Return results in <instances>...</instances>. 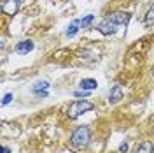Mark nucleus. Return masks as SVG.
<instances>
[{"label": "nucleus", "instance_id": "obj_10", "mask_svg": "<svg viewBox=\"0 0 154 153\" xmlns=\"http://www.w3.org/2000/svg\"><path fill=\"white\" fill-rule=\"evenodd\" d=\"M79 28H81V19H74L70 25H68V28H67V37L68 39H72V37H75V34L79 32Z\"/></svg>", "mask_w": 154, "mask_h": 153}, {"label": "nucleus", "instance_id": "obj_8", "mask_svg": "<svg viewBox=\"0 0 154 153\" xmlns=\"http://www.w3.org/2000/svg\"><path fill=\"white\" fill-rule=\"evenodd\" d=\"M81 90H86V92H91V90H96L98 88V81L93 79V77H84V79H81Z\"/></svg>", "mask_w": 154, "mask_h": 153}, {"label": "nucleus", "instance_id": "obj_13", "mask_svg": "<svg viewBox=\"0 0 154 153\" xmlns=\"http://www.w3.org/2000/svg\"><path fill=\"white\" fill-rule=\"evenodd\" d=\"M12 99H14V95H12V93H5V95H4V99H2V106H7Z\"/></svg>", "mask_w": 154, "mask_h": 153}, {"label": "nucleus", "instance_id": "obj_15", "mask_svg": "<svg viewBox=\"0 0 154 153\" xmlns=\"http://www.w3.org/2000/svg\"><path fill=\"white\" fill-rule=\"evenodd\" d=\"M119 151H121V153H126V151H128V143H123V144H121V146H119Z\"/></svg>", "mask_w": 154, "mask_h": 153}, {"label": "nucleus", "instance_id": "obj_12", "mask_svg": "<svg viewBox=\"0 0 154 153\" xmlns=\"http://www.w3.org/2000/svg\"><path fill=\"white\" fill-rule=\"evenodd\" d=\"M93 21H95V16H93V14H88L86 18L81 19V28H88V27H89Z\"/></svg>", "mask_w": 154, "mask_h": 153}, {"label": "nucleus", "instance_id": "obj_11", "mask_svg": "<svg viewBox=\"0 0 154 153\" xmlns=\"http://www.w3.org/2000/svg\"><path fill=\"white\" fill-rule=\"evenodd\" d=\"M144 23H145V27H154V2L151 4V7H149L147 12H145Z\"/></svg>", "mask_w": 154, "mask_h": 153}, {"label": "nucleus", "instance_id": "obj_3", "mask_svg": "<svg viewBox=\"0 0 154 153\" xmlns=\"http://www.w3.org/2000/svg\"><path fill=\"white\" fill-rule=\"evenodd\" d=\"M96 30H98L102 35H114L116 32H117V25H116L114 21H110L107 16H103V18H102V21L98 23Z\"/></svg>", "mask_w": 154, "mask_h": 153}, {"label": "nucleus", "instance_id": "obj_4", "mask_svg": "<svg viewBox=\"0 0 154 153\" xmlns=\"http://www.w3.org/2000/svg\"><path fill=\"white\" fill-rule=\"evenodd\" d=\"M33 48H35L33 41H32V39H25V41L16 42V46H14V53H18V55H28L30 51H33Z\"/></svg>", "mask_w": 154, "mask_h": 153}, {"label": "nucleus", "instance_id": "obj_9", "mask_svg": "<svg viewBox=\"0 0 154 153\" xmlns=\"http://www.w3.org/2000/svg\"><path fill=\"white\" fill-rule=\"evenodd\" d=\"M135 153H154V144L152 141H142L137 146Z\"/></svg>", "mask_w": 154, "mask_h": 153}, {"label": "nucleus", "instance_id": "obj_16", "mask_svg": "<svg viewBox=\"0 0 154 153\" xmlns=\"http://www.w3.org/2000/svg\"><path fill=\"white\" fill-rule=\"evenodd\" d=\"M2 153H11V148H7V146H2Z\"/></svg>", "mask_w": 154, "mask_h": 153}, {"label": "nucleus", "instance_id": "obj_17", "mask_svg": "<svg viewBox=\"0 0 154 153\" xmlns=\"http://www.w3.org/2000/svg\"><path fill=\"white\" fill-rule=\"evenodd\" d=\"M151 74H152V77H154V63H152V69H151Z\"/></svg>", "mask_w": 154, "mask_h": 153}, {"label": "nucleus", "instance_id": "obj_1", "mask_svg": "<svg viewBox=\"0 0 154 153\" xmlns=\"http://www.w3.org/2000/svg\"><path fill=\"white\" fill-rule=\"evenodd\" d=\"M95 109V104L91 100H86V99H75L72 100L67 107V116L68 120H77L79 116H82L84 113H89Z\"/></svg>", "mask_w": 154, "mask_h": 153}, {"label": "nucleus", "instance_id": "obj_6", "mask_svg": "<svg viewBox=\"0 0 154 153\" xmlns=\"http://www.w3.org/2000/svg\"><path fill=\"white\" fill-rule=\"evenodd\" d=\"M48 90H49V81H46V79L37 81L35 85L32 86V92L37 97H40V99H46L48 97Z\"/></svg>", "mask_w": 154, "mask_h": 153}, {"label": "nucleus", "instance_id": "obj_2", "mask_svg": "<svg viewBox=\"0 0 154 153\" xmlns=\"http://www.w3.org/2000/svg\"><path fill=\"white\" fill-rule=\"evenodd\" d=\"M91 141V129L88 125H81L70 134V144L75 150H84Z\"/></svg>", "mask_w": 154, "mask_h": 153}, {"label": "nucleus", "instance_id": "obj_7", "mask_svg": "<svg viewBox=\"0 0 154 153\" xmlns=\"http://www.w3.org/2000/svg\"><path fill=\"white\" fill-rule=\"evenodd\" d=\"M121 99H123V88H121V85H114L110 88V92H109V102L110 104H117Z\"/></svg>", "mask_w": 154, "mask_h": 153}, {"label": "nucleus", "instance_id": "obj_14", "mask_svg": "<svg viewBox=\"0 0 154 153\" xmlns=\"http://www.w3.org/2000/svg\"><path fill=\"white\" fill-rule=\"evenodd\" d=\"M74 97H77V99H81V97H82V99H86V97H89V92H86V90H82V92H75Z\"/></svg>", "mask_w": 154, "mask_h": 153}, {"label": "nucleus", "instance_id": "obj_5", "mask_svg": "<svg viewBox=\"0 0 154 153\" xmlns=\"http://www.w3.org/2000/svg\"><path fill=\"white\" fill-rule=\"evenodd\" d=\"M19 5H21V0H2V11L7 16H14L18 12Z\"/></svg>", "mask_w": 154, "mask_h": 153}]
</instances>
